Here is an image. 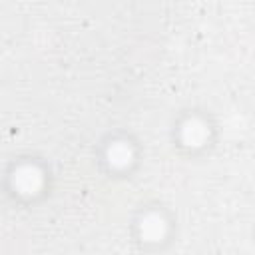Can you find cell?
Returning a JSON list of instances; mask_svg holds the SVG:
<instances>
[{
  "mask_svg": "<svg viewBox=\"0 0 255 255\" xmlns=\"http://www.w3.org/2000/svg\"><path fill=\"white\" fill-rule=\"evenodd\" d=\"M42 185V171L36 165H22L14 171V187L20 193H36Z\"/></svg>",
  "mask_w": 255,
  "mask_h": 255,
  "instance_id": "1",
  "label": "cell"
},
{
  "mask_svg": "<svg viewBox=\"0 0 255 255\" xmlns=\"http://www.w3.org/2000/svg\"><path fill=\"white\" fill-rule=\"evenodd\" d=\"M165 233V221L157 213H147L141 219V235L147 241H159Z\"/></svg>",
  "mask_w": 255,
  "mask_h": 255,
  "instance_id": "2",
  "label": "cell"
},
{
  "mask_svg": "<svg viewBox=\"0 0 255 255\" xmlns=\"http://www.w3.org/2000/svg\"><path fill=\"white\" fill-rule=\"evenodd\" d=\"M181 137L187 145H201L207 137V129L199 120H187L181 129Z\"/></svg>",
  "mask_w": 255,
  "mask_h": 255,
  "instance_id": "3",
  "label": "cell"
},
{
  "mask_svg": "<svg viewBox=\"0 0 255 255\" xmlns=\"http://www.w3.org/2000/svg\"><path fill=\"white\" fill-rule=\"evenodd\" d=\"M108 159H110V163L116 165V167L128 165V163L131 161V149H129V145L124 143V141L112 143V145L108 147Z\"/></svg>",
  "mask_w": 255,
  "mask_h": 255,
  "instance_id": "4",
  "label": "cell"
}]
</instances>
